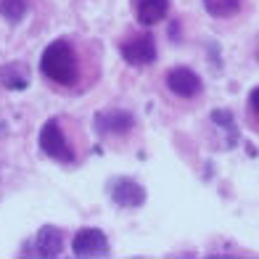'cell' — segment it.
Wrapping results in <instances>:
<instances>
[{
    "label": "cell",
    "instance_id": "6da1fadb",
    "mask_svg": "<svg viewBox=\"0 0 259 259\" xmlns=\"http://www.w3.org/2000/svg\"><path fill=\"white\" fill-rule=\"evenodd\" d=\"M40 72L48 77L51 82L61 88H72L77 85L79 79V61H77V53H74V45L69 40H53L48 48L42 51L40 58Z\"/></svg>",
    "mask_w": 259,
    "mask_h": 259
},
{
    "label": "cell",
    "instance_id": "7a4b0ae2",
    "mask_svg": "<svg viewBox=\"0 0 259 259\" xmlns=\"http://www.w3.org/2000/svg\"><path fill=\"white\" fill-rule=\"evenodd\" d=\"M40 151L48 159L61 161V164H72L74 161V148L66 140L58 119H48L42 124V130H40Z\"/></svg>",
    "mask_w": 259,
    "mask_h": 259
},
{
    "label": "cell",
    "instance_id": "3957f363",
    "mask_svg": "<svg viewBox=\"0 0 259 259\" xmlns=\"http://www.w3.org/2000/svg\"><path fill=\"white\" fill-rule=\"evenodd\" d=\"M119 53L127 64L133 66H148L156 61V40L151 32L143 34H133V37H124L119 42Z\"/></svg>",
    "mask_w": 259,
    "mask_h": 259
},
{
    "label": "cell",
    "instance_id": "277c9868",
    "mask_svg": "<svg viewBox=\"0 0 259 259\" xmlns=\"http://www.w3.org/2000/svg\"><path fill=\"white\" fill-rule=\"evenodd\" d=\"M93 127L103 138H122L135 127V116L133 111H124V109H103L96 114Z\"/></svg>",
    "mask_w": 259,
    "mask_h": 259
},
{
    "label": "cell",
    "instance_id": "5b68a950",
    "mask_svg": "<svg viewBox=\"0 0 259 259\" xmlns=\"http://www.w3.org/2000/svg\"><path fill=\"white\" fill-rule=\"evenodd\" d=\"M72 251L74 256H109L111 243L106 238V233L98 228H82L72 238Z\"/></svg>",
    "mask_w": 259,
    "mask_h": 259
},
{
    "label": "cell",
    "instance_id": "8992f818",
    "mask_svg": "<svg viewBox=\"0 0 259 259\" xmlns=\"http://www.w3.org/2000/svg\"><path fill=\"white\" fill-rule=\"evenodd\" d=\"M164 82H167V90L178 98H196V96H201V90H204L201 77H198L191 66H172Z\"/></svg>",
    "mask_w": 259,
    "mask_h": 259
},
{
    "label": "cell",
    "instance_id": "52a82bcc",
    "mask_svg": "<svg viewBox=\"0 0 259 259\" xmlns=\"http://www.w3.org/2000/svg\"><path fill=\"white\" fill-rule=\"evenodd\" d=\"M64 251V235L58 228L45 225L34 233V238L27 241V246L21 249V254L27 256H58Z\"/></svg>",
    "mask_w": 259,
    "mask_h": 259
},
{
    "label": "cell",
    "instance_id": "ba28073f",
    "mask_svg": "<svg viewBox=\"0 0 259 259\" xmlns=\"http://www.w3.org/2000/svg\"><path fill=\"white\" fill-rule=\"evenodd\" d=\"M109 196L114 204H119L124 209H138L146 204V188L130 178H114L109 183Z\"/></svg>",
    "mask_w": 259,
    "mask_h": 259
},
{
    "label": "cell",
    "instance_id": "9c48e42d",
    "mask_svg": "<svg viewBox=\"0 0 259 259\" xmlns=\"http://www.w3.org/2000/svg\"><path fill=\"white\" fill-rule=\"evenodd\" d=\"M138 24L143 27H156L164 16L169 14V0H133Z\"/></svg>",
    "mask_w": 259,
    "mask_h": 259
},
{
    "label": "cell",
    "instance_id": "30bf717a",
    "mask_svg": "<svg viewBox=\"0 0 259 259\" xmlns=\"http://www.w3.org/2000/svg\"><path fill=\"white\" fill-rule=\"evenodd\" d=\"M0 85L8 90H27L29 85V66L21 61H11L0 66Z\"/></svg>",
    "mask_w": 259,
    "mask_h": 259
},
{
    "label": "cell",
    "instance_id": "8fae6325",
    "mask_svg": "<svg viewBox=\"0 0 259 259\" xmlns=\"http://www.w3.org/2000/svg\"><path fill=\"white\" fill-rule=\"evenodd\" d=\"M211 124L225 135V143H222L225 148H235V146H238L241 133H238V124H235V116L228 109H214V111H211Z\"/></svg>",
    "mask_w": 259,
    "mask_h": 259
},
{
    "label": "cell",
    "instance_id": "7c38bea8",
    "mask_svg": "<svg viewBox=\"0 0 259 259\" xmlns=\"http://www.w3.org/2000/svg\"><path fill=\"white\" fill-rule=\"evenodd\" d=\"M243 0H204V11L214 19H230L235 14H241Z\"/></svg>",
    "mask_w": 259,
    "mask_h": 259
},
{
    "label": "cell",
    "instance_id": "4fadbf2b",
    "mask_svg": "<svg viewBox=\"0 0 259 259\" xmlns=\"http://www.w3.org/2000/svg\"><path fill=\"white\" fill-rule=\"evenodd\" d=\"M29 14V0H0V16L11 24H21Z\"/></svg>",
    "mask_w": 259,
    "mask_h": 259
},
{
    "label": "cell",
    "instance_id": "5bb4252c",
    "mask_svg": "<svg viewBox=\"0 0 259 259\" xmlns=\"http://www.w3.org/2000/svg\"><path fill=\"white\" fill-rule=\"evenodd\" d=\"M249 114L254 116V122L259 119V85L251 88V93H249Z\"/></svg>",
    "mask_w": 259,
    "mask_h": 259
},
{
    "label": "cell",
    "instance_id": "9a60e30c",
    "mask_svg": "<svg viewBox=\"0 0 259 259\" xmlns=\"http://www.w3.org/2000/svg\"><path fill=\"white\" fill-rule=\"evenodd\" d=\"M256 61H259V42H256Z\"/></svg>",
    "mask_w": 259,
    "mask_h": 259
}]
</instances>
